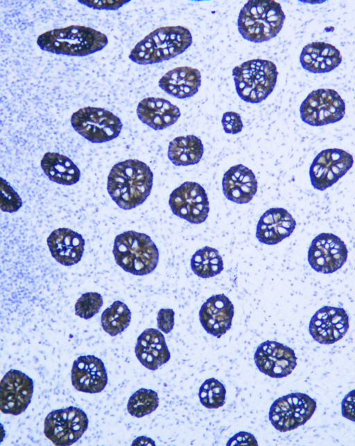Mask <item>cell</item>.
Returning <instances> with one entry per match:
<instances>
[{"label": "cell", "instance_id": "6da1fadb", "mask_svg": "<svg viewBox=\"0 0 355 446\" xmlns=\"http://www.w3.org/2000/svg\"><path fill=\"white\" fill-rule=\"evenodd\" d=\"M153 182V173L146 164L129 159L112 166L107 177V189L120 208L128 210L147 199Z\"/></svg>", "mask_w": 355, "mask_h": 446}, {"label": "cell", "instance_id": "7a4b0ae2", "mask_svg": "<svg viewBox=\"0 0 355 446\" xmlns=\"http://www.w3.org/2000/svg\"><path fill=\"white\" fill-rule=\"evenodd\" d=\"M107 43V37L104 33L78 25L52 29L42 33L37 39V45L44 51L76 57L99 51Z\"/></svg>", "mask_w": 355, "mask_h": 446}, {"label": "cell", "instance_id": "3957f363", "mask_svg": "<svg viewBox=\"0 0 355 446\" xmlns=\"http://www.w3.org/2000/svg\"><path fill=\"white\" fill-rule=\"evenodd\" d=\"M192 44V35L182 26H163L150 32L131 50L129 58L142 65L168 60L184 52Z\"/></svg>", "mask_w": 355, "mask_h": 446}, {"label": "cell", "instance_id": "277c9868", "mask_svg": "<svg viewBox=\"0 0 355 446\" xmlns=\"http://www.w3.org/2000/svg\"><path fill=\"white\" fill-rule=\"evenodd\" d=\"M285 20L281 5L275 1H249L240 10L237 26L246 40L266 42L277 36Z\"/></svg>", "mask_w": 355, "mask_h": 446}, {"label": "cell", "instance_id": "5b68a950", "mask_svg": "<svg viewBox=\"0 0 355 446\" xmlns=\"http://www.w3.org/2000/svg\"><path fill=\"white\" fill-rule=\"evenodd\" d=\"M112 252L116 263L125 272L135 275L152 273L159 261V250L150 237L132 230L115 237Z\"/></svg>", "mask_w": 355, "mask_h": 446}, {"label": "cell", "instance_id": "8992f818", "mask_svg": "<svg viewBox=\"0 0 355 446\" xmlns=\"http://www.w3.org/2000/svg\"><path fill=\"white\" fill-rule=\"evenodd\" d=\"M232 76L239 96L245 102L259 103L273 91L278 72L272 61L258 58L235 67Z\"/></svg>", "mask_w": 355, "mask_h": 446}, {"label": "cell", "instance_id": "52a82bcc", "mask_svg": "<svg viewBox=\"0 0 355 446\" xmlns=\"http://www.w3.org/2000/svg\"><path fill=\"white\" fill-rule=\"evenodd\" d=\"M73 128L92 143H104L116 138L121 133L120 119L101 108L85 107L73 112L71 117Z\"/></svg>", "mask_w": 355, "mask_h": 446}, {"label": "cell", "instance_id": "ba28073f", "mask_svg": "<svg viewBox=\"0 0 355 446\" xmlns=\"http://www.w3.org/2000/svg\"><path fill=\"white\" fill-rule=\"evenodd\" d=\"M302 121L311 126H322L340 121L345 114V103L332 89H318L310 92L300 107Z\"/></svg>", "mask_w": 355, "mask_h": 446}, {"label": "cell", "instance_id": "9c48e42d", "mask_svg": "<svg viewBox=\"0 0 355 446\" xmlns=\"http://www.w3.org/2000/svg\"><path fill=\"white\" fill-rule=\"evenodd\" d=\"M316 402L302 393H292L277 399L268 417L272 426L281 432L293 430L305 424L313 415Z\"/></svg>", "mask_w": 355, "mask_h": 446}, {"label": "cell", "instance_id": "30bf717a", "mask_svg": "<svg viewBox=\"0 0 355 446\" xmlns=\"http://www.w3.org/2000/svg\"><path fill=\"white\" fill-rule=\"evenodd\" d=\"M83 410L69 406L51 411L44 422V436L55 445H71L79 440L88 427Z\"/></svg>", "mask_w": 355, "mask_h": 446}, {"label": "cell", "instance_id": "8fae6325", "mask_svg": "<svg viewBox=\"0 0 355 446\" xmlns=\"http://www.w3.org/2000/svg\"><path fill=\"white\" fill-rule=\"evenodd\" d=\"M353 156L340 148H327L313 159L309 168L311 185L324 191L336 183L352 167Z\"/></svg>", "mask_w": 355, "mask_h": 446}, {"label": "cell", "instance_id": "7c38bea8", "mask_svg": "<svg viewBox=\"0 0 355 446\" xmlns=\"http://www.w3.org/2000/svg\"><path fill=\"white\" fill-rule=\"evenodd\" d=\"M168 205L175 216L193 224L205 222L209 212L207 193L196 182H184L175 189L170 194Z\"/></svg>", "mask_w": 355, "mask_h": 446}, {"label": "cell", "instance_id": "4fadbf2b", "mask_svg": "<svg viewBox=\"0 0 355 446\" xmlns=\"http://www.w3.org/2000/svg\"><path fill=\"white\" fill-rule=\"evenodd\" d=\"M347 255V246L340 237L323 232L312 240L308 250V261L314 271L330 274L344 265Z\"/></svg>", "mask_w": 355, "mask_h": 446}, {"label": "cell", "instance_id": "5bb4252c", "mask_svg": "<svg viewBox=\"0 0 355 446\" xmlns=\"http://www.w3.org/2000/svg\"><path fill=\"white\" fill-rule=\"evenodd\" d=\"M33 381L23 372L10 370L0 384V407L3 413L17 415L30 404L33 393Z\"/></svg>", "mask_w": 355, "mask_h": 446}, {"label": "cell", "instance_id": "9a60e30c", "mask_svg": "<svg viewBox=\"0 0 355 446\" xmlns=\"http://www.w3.org/2000/svg\"><path fill=\"white\" fill-rule=\"evenodd\" d=\"M254 359L257 368L272 378L288 376L297 365L293 350L274 341L261 343L256 350Z\"/></svg>", "mask_w": 355, "mask_h": 446}, {"label": "cell", "instance_id": "2e32d148", "mask_svg": "<svg viewBox=\"0 0 355 446\" xmlns=\"http://www.w3.org/2000/svg\"><path fill=\"white\" fill-rule=\"evenodd\" d=\"M349 329V317L340 307L324 306L311 318L309 330L320 344L330 345L340 340Z\"/></svg>", "mask_w": 355, "mask_h": 446}, {"label": "cell", "instance_id": "e0dca14e", "mask_svg": "<svg viewBox=\"0 0 355 446\" xmlns=\"http://www.w3.org/2000/svg\"><path fill=\"white\" fill-rule=\"evenodd\" d=\"M71 384L78 391L101 392L107 384V374L101 359L94 355L78 357L73 363Z\"/></svg>", "mask_w": 355, "mask_h": 446}, {"label": "cell", "instance_id": "ac0fdd59", "mask_svg": "<svg viewBox=\"0 0 355 446\" xmlns=\"http://www.w3.org/2000/svg\"><path fill=\"white\" fill-rule=\"evenodd\" d=\"M234 316V305L224 294L209 298L199 311L200 322L209 334L220 338L231 327Z\"/></svg>", "mask_w": 355, "mask_h": 446}, {"label": "cell", "instance_id": "d6986e66", "mask_svg": "<svg viewBox=\"0 0 355 446\" xmlns=\"http://www.w3.org/2000/svg\"><path fill=\"white\" fill-rule=\"evenodd\" d=\"M296 221L292 215L282 207L266 210L260 217L256 237L262 243L275 245L288 237L294 231Z\"/></svg>", "mask_w": 355, "mask_h": 446}, {"label": "cell", "instance_id": "ffe728a7", "mask_svg": "<svg viewBox=\"0 0 355 446\" xmlns=\"http://www.w3.org/2000/svg\"><path fill=\"white\" fill-rule=\"evenodd\" d=\"M51 256L63 266H72L82 258L85 248L83 236L66 228L53 230L47 238Z\"/></svg>", "mask_w": 355, "mask_h": 446}, {"label": "cell", "instance_id": "44dd1931", "mask_svg": "<svg viewBox=\"0 0 355 446\" xmlns=\"http://www.w3.org/2000/svg\"><path fill=\"white\" fill-rule=\"evenodd\" d=\"M222 187L227 199L238 204H245L256 194L257 181L249 168L239 164L230 167L224 173Z\"/></svg>", "mask_w": 355, "mask_h": 446}, {"label": "cell", "instance_id": "7402d4cb", "mask_svg": "<svg viewBox=\"0 0 355 446\" xmlns=\"http://www.w3.org/2000/svg\"><path fill=\"white\" fill-rule=\"evenodd\" d=\"M135 352L139 362L151 370H157L171 358L164 335L154 328L145 329L138 336Z\"/></svg>", "mask_w": 355, "mask_h": 446}, {"label": "cell", "instance_id": "603a6c76", "mask_svg": "<svg viewBox=\"0 0 355 446\" xmlns=\"http://www.w3.org/2000/svg\"><path fill=\"white\" fill-rule=\"evenodd\" d=\"M139 119L150 128L159 130L177 122L180 117L179 108L163 98L147 97L137 108Z\"/></svg>", "mask_w": 355, "mask_h": 446}, {"label": "cell", "instance_id": "cb8c5ba5", "mask_svg": "<svg viewBox=\"0 0 355 446\" xmlns=\"http://www.w3.org/2000/svg\"><path fill=\"white\" fill-rule=\"evenodd\" d=\"M342 62L340 51L324 42H313L303 47L300 55L302 68L313 74H325L338 67Z\"/></svg>", "mask_w": 355, "mask_h": 446}, {"label": "cell", "instance_id": "d4e9b609", "mask_svg": "<svg viewBox=\"0 0 355 446\" xmlns=\"http://www.w3.org/2000/svg\"><path fill=\"white\" fill-rule=\"evenodd\" d=\"M159 87L168 94L180 99L195 95L201 85L198 69L179 67L166 72L159 80Z\"/></svg>", "mask_w": 355, "mask_h": 446}, {"label": "cell", "instance_id": "484cf974", "mask_svg": "<svg viewBox=\"0 0 355 446\" xmlns=\"http://www.w3.org/2000/svg\"><path fill=\"white\" fill-rule=\"evenodd\" d=\"M40 165L48 178L58 184L72 185L80 180L79 169L64 155L47 152L43 155Z\"/></svg>", "mask_w": 355, "mask_h": 446}, {"label": "cell", "instance_id": "4316f807", "mask_svg": "<svg viewBox=\"0 0 355 446\" xmlns=\"http://www.w3.org/2000/svg\"><path fill=\"white\" fill-rule=\"evenodd\" d=\"M201 140L195 135L180 136L168 144V157L175 166H189L198 164L203 155Z\"/></svg>", "mask_w": 355, "mask_h": 446}, {"label": "cell", "instance_id": "83f0119b", "mask_svg": "<svg viewBox=\"0 0 355 446\" xmlns=\"http://www.w3.org/2000/svg\"><path fill=\"white\" fill-rule=\"evenodd\" d=\"M191 268L195 275L201 278L212 277L223 270V259L216 249L205 246L193 255Z\"/></svg>", "mask_w": 355, "mask_h": 446}, {"label": "cell", "instance_id": "f1b7e54d", "mask_svg": "<svg viewBox=\"0 0 355 446\" xmlns=\"http://www.w3.org/2000/svg\"><path fill=\"white\" fill-rule=\"evenodd\" d=\"M131 311L121 301H114L101 314V323L103 330L112 336L123 332L130 325Z\"/></svg>", "mask_w": 355, "mask_h": 446}, {"label": "cell", "instance_id": "f546056e", "mask_svg": "<svg viewBox=\"0 0 355 446\" xmlns=\"http://www.w3.org/2000/svg\"><path fill=\"white\" fill-rule=\"evenodd\" d=\"M158 405L159 397L155 391L140 388L129 398L127 410L131 415L141 418L155 411Z\"/></svg>", "mask_w": 355, "mask_h": 446}, {"label": "cell", "instance_id": "4dcf8cb0", "mask_svg": "<svg viewBox=\"0 0 355 446\" xmlns=\"http://www.w3.org/2000/svg\"><path fill=\"white\" fill-rule=\"evenodd\" d=\"M226 390L223 384L215 378L206 379L199 388L200 403L208 409L221 407L225 400Z\"/></svg>", "mask_w": 355, "mask_h": 446}, {"label": "cell", "instance_id": "1f68e13d", "mask_svg": "<svg viewBox=\"0 0 355 446\" xmlns=\"http://www.w3.org/2000/svg\"><path fill=\"white\" fill-rule=\"evenodd\" d=\"M103 304L102 295L96 292L83 293L75 304V314L84 319H89L96 315Z\"/></svg>", "mask_w": 355, "mask_h": 446}, {"label": "cell", "instance_id": "d6a6232c", "mask_svg": "<svg viewBox=\"0 0 355 446\" xmlns=\"http://www.w3.org/2000/svg\"><path fill=\"white\" fill-rule=\"evenodd\" d=\"M1 209L3 212L12 213L17 212L22 205V201L17 193L10 184L1 178Z\"/></svg>", "mask_w": 355, "mask_h": 446}, {"label": "cell", "instance_id": "836d02e7", "mask_svg": "<svg viewBox=\"0 0 355 446\" xmlns=\"http://www.w3.org/2000/svg\"><path fill=\"white\" fill-rule=\"evenodd\" d=\"M221 123L224 131L227 134H237L242 130L243 127L240 114L232 111L223 114Z\"/></svg>", "mask_w": 355, "mask_h": 446}, {"label": "cell", "instance_id": "e575fe53", "mask_svg": "<svg viewBox=\"0 0 355 446\" xmlns=\"http://www.w3.org/2000/svg\"><path fill=\"white\" fill-rule=\"evenodd\" d=\"M174 311L172 309H161L157 321L158 329L165 334L171 332L174 326Z\"/></svg>", "mask_w": 355, "mask_h": 446}, {"label": "cell", "instance_id": "d590c367", "mask_svg": "<svg viewBox=\"0 0 355 446\" xmlns=\"http://www.w3.org/2000/svg\"><path fill=\"white\" fill-rule=\"evenodd\" d=\"M79 3L98 10H115L120 8L124 4L128 3L130 1H78Z\"/></svg>", "mask_w": 355, "mask_h": 446}, {"label": "cell", "instance_id": "8d00e7d4", "mask_svg": "<svg viewBox=\"0 0 355 446\" xmlns=\"http://www.w3.org/2000/svg\"><path fill=\"white\" fill-rule=\"evenodd\" d=\"M342 415L355 422V389L349 392L341 402Z\"/></svg>", "mask_w": 355, "mask_h": 446}, {"label": "cell", "instance_id": "74e56055", "mask_svg": "<svg viewBox=\"0 0 355 446\" xmlns=\"http://www.w3.org/2000/svg\"><path fill=\"white\" fill-rule=\"evenodd\" d=\"M227 445H257V442L251 434L242 431L232 436L227 443Z\"/></svg>", "mask_w": 355, "mask_h": 446}]
</instances>
